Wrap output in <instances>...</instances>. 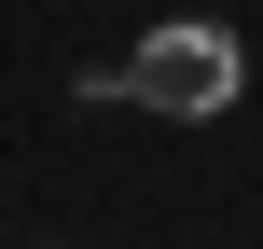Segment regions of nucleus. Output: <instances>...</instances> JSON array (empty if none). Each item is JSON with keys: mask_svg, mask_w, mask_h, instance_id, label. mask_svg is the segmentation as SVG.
<instances>
[{"mask_svg": "<svg viewBox=\"0 0 263 249\" xmlns=\"http://www.w3.org/2000/svg\"><path fill=\"white\" fill-rule=\"evenodd\" d=\"M236 97H250V42L208 28V14L139 28L111 69H83V111H166V125H208V111H236Z\"/></svg>", "mask_w": 263, "mask_h": 249, "instance_id": "obj_1", "label": "nucleus"}]
</instances>
